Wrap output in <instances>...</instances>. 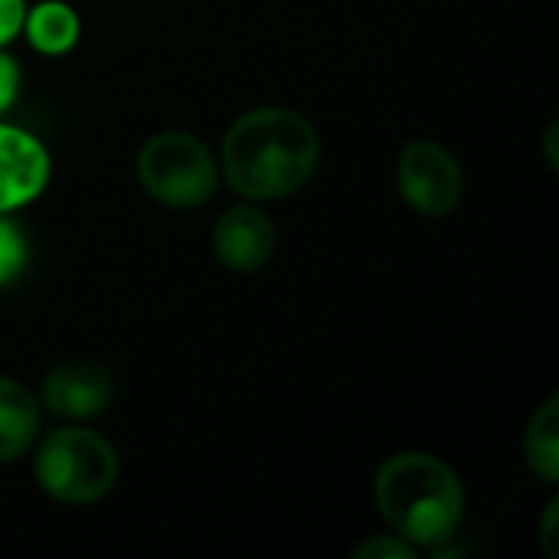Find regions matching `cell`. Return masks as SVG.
Listing matches in <instances>:
<instances>
[{
  "mask_svg": "<svg viewBox=\"0 0 559 559\" xmlns=\"http://www.w3.org/2000/svg\"><path fill=\"white\" fill-rule=\"evenodd\" d=\"M321 160L314 124L292 108L265 105L239 115L219 147L223 177L246 200H282L301 190Z\"/></svg>",
  "mask_w": 559,
  "mask_h": 559,
  "instance_id": "obj_1",
  "label": "cell"
},
{
  "mask_svg": "<svg viewBox=\"0 0 559 559\" xmlns=\"http://www.w3.org/2000/svg\"><path fill=\"white\" fill-rule=\"evenodd\" d=\"M377 508L390 531L413 547H439L465 518L462 478L429 452L390 455L377 472Z\"/></svg>",
  "mask_w": 559,
  "mask_h": 559,
  "instance_id": "obj_2",
  "label": "cell"
},
{
  "mask_svg": "<svg viewBox=\"0 0 559 559\" xmlns=\"http://www.w3.org/2000/svg\"><path fill=\"white\" fill-rule=\"evenodd\" d=\"M33 472L49 498L62 504H95L118 481V452L98 432L66 426L39 442Z\"/></svg>",
  "mask_w": 559,
  "mask_h": 559,
  "instance_id": "obj_3",
  "label": "cell"
},
{
  "mask_svg": "<svg viewBox=\"0 0 559 559\" xmlns=\"http://www.w3.org/2000/svg\"><path fill=\"white\" fill-rule=\"evenodd\" d=\"M138 180L151 200L190 210L213 200L219 187V164L197 134L160 131L138 151Z\"/></svg>",
  "mask_w": 559,
  "mask_h": 559,
  "instance_id": "obj_4",
  "label": "cell"
},
{
  "mask_svg": "<svg viewBox=\"0 0 559 559\" xmlns=\"http://www.w3.org/2000/svg\"><path fill=\"white\" fill-rule=\"evenodd\" d=\"M396 190L423 216H449L465 193V174L459 157L432 141L416 138L396 157Z\"/></svg>",
  "mask_w": 559,
  "mask_h": 559,
  "instance_id": "obj_5",
  "label": "cell"
},
{
  "mask_svg": "<svg viewBox=\"0 0 559 559\" xmlns=\"http://www.w3.org/2000/svg\"><path fill=\"white\" fill-rule=\"evenodd\" d=\"M115 400L111 370L98 360L56 364L43 380V403L49 413L66 419H95Z\"/></svg>",
  "mask_w": 559,
  "mask_h": 559,
  "instance_id": "obj_6",
  "label": "cell"
},
{
  "mask_svg": "<svg viewBox=\"0 0 559 559\" xmlns=\"http://www.w3.org/2000/svg\"><path fill=\"white\" fill-rule=\"evenodd\" d=\"M213 252L229 272H255L275 252V223L255 203L229 206L213 226Z\"/></svg>",
  "mask_w": 559,
  "mask_h": 559,
  "instance_id": "obj_7",
  "label": "cell"
},
{
  "mask_svg": "<svg viewBox=\"0 0 559 559\" xmlns=\"http://www.w3.org/2000/svg\"><path fill=\"white\" fill-rule=\"evenodd\" d=\"M49 180L46 147L23 128L0 124V213L20 210L43 193Z\"/></svg>",
  "mask_w": 559,
  "mask_h": 559,
  "instance_id": "obj_8",
  "label": "cell"
},
{
  "mask_svg": "<svg viewBox=\"0 0 559 559\" xmlns=\"http://www.w3.org/2000/svg\"><path fill=\"white\" fill-rule=\"evenodd\" d=\"M36 436H39L36 396L23 383L0 377V465L26 455Z\"/></svg>",
  "mask_w": 559,
  "mask_h": 559,
  "instance_id": "obj_9",
  "label": "cell"
},
{
  "mask_svg": "<svg viewBox=\"0 0 559 559\" xmlns=\"http://www.w3.org/2000/svg\"><path fill=\"white\" fill-rule=\"evenodd\" d=\"M23 29L43 56H62L79 43V16L62 0H43L33 10H26Z\"/></svg>",
  "mask_w": 559,
  "mask_h": 559,
  "instance_id": "obj_10",
  "label": "cell"
},
{
  "mask_svg": "<svg viewBox=\"0 0 559 559\" xmlns=\"http://www.w3.org/2000/svg\"><path fill=\"white\" fill-rule=\"evenodd\" d=\"M524 455L527 465L544 478V481H557L559 478V400L547 396L544 406L534 413L527 436H524Z\"/></svg>",
  "mask_w": 559,
  "mask_h": 559,
  "instance_id": "obj_11",
  "label": "cell"
},
{
  "mask_svg": "<svg viewBox=\"0 0 559 559\" xmlns=\"http://www.w3.org/2000/svg\"><path fill=\"white\" fill-rule=\"evenodd\" d=\"M26 262V246H23V236L13 223H7L0 216V285L10 282Z\"/></svg>",
  "mask_w": 559,
  "mask_h": 559,
  "instance_id": "obj_12",
  "label": "cell"
},
{
  "mask_svg": "<svg viewBox=\"0 0 559 559\" xmlns=\"http://www.w3.org/2000/svg\"><path fill=\"white\" fill-rule=\"evenodd\" d=\"M357 559H413L416 557V547L406 544L403 537L396 534H386V537H370L364 540L357 550H354Z\"/></svg>",
  "mask_w": 559,
  "mask_h": 559,
  "instance_id": "obj_13",
  "label": "cell"
},
{
  "mask_svg": "<svg viewBox=\"0 0 559 559\" xmlns=\"http://www.w3.org/2000/svg\"><path fill=\"white\" fill-rule=\"evenodd\" d=\"M26 20V0H0V46H7Z\"/></svg>",
  "mask_w": 559,
  "mask_h": 559,
  "instance_id": "obj_14",
  "label": "cell"
},
{
  "mask_svg": "<svg viewBox=\"0 0 559 559\" xmlns=\"http://www.w3.org/2000/svg\"><path fill=\"white\" fill-rule=\"evenodd\" d=\"M16 88H20V69H16V59H13V56H7V52L0 49V115L13 105Z\"/></svg>",
  "mask_w": 559,
  "mask_h": 559,
  "instance_id": "obj_15",
  "label": "cell"
},
{
  "mask_svg": "<svg viewBox=\"0 0 559 559\" xmlns=\"http://www.w3.org/2000/svg\"><path fill=\"white\" fill-rule=\"evenodd\" d=\"M540 540H544V554L557 559V501H550L547 514H544V527H540Z\"/></svg>",
  "mask_w": 559,
  "mask_h": 559,
  "instance_id": "obj_16",
  "label": "cell"
},
{
  "mask_svg": "<svg viewBox=\"0 0 559 559\" xmlns=\"http://www.w3.org/2000/svg\"><path fill=\"white\" fill-rule=\"evenodd\" d=\"M544 147H547V164L557 170L559 157H557V121H550L547 124V138H544Z\"/></svg>",
  "mask_w": 559,
  "mask_h": 559,
  "instance_id": "obj_17",
  "label": "cell"
}]
</instances>
